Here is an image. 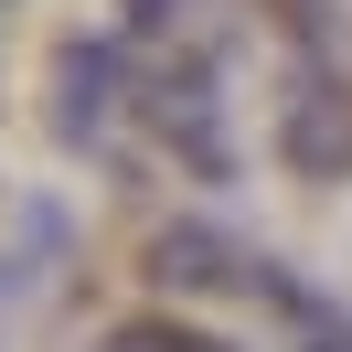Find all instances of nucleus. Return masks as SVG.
Listing matches in <instances>:
<instances>
[{
    "instance_id": "39448f33",
    "label": "nucleus",
    "mask_w": 352,
    "mask_h": 352,
    "mask_svg": "<svg viewBox=\"0 0 352 352\" xmlns=\"http://www.w3.org/2000/svg\"><path fill=\"white\" fill-rule=\"evenodd\" d=\"M309 352H352V342H309Z\"/></svg>"
},
{
    "instance_id": "20e7f679",
    "label": "nucleus",
    "mask_w": 352,
    "mask_h": 352,
    "mask_svg": "<svg viewBox=\"0 0 352 352\" xmlns=\"http://www.w3.org/2000/svg\"><path fill=\"white\" fill-rule=\"evenodd\" d=\"M150 118H160V139H171V150H192L203 171H224V129H214V96H203V75H171V86L150 96Z\"/></svg>"
},
{
    "instance_id": "f257e3e1",
    "label": "nucleus",
    "mask_w": 352,
    "mask_h": 352,
    "mask_svg": "<svg viewBox=\"0 0 352 352\" xmlns=\"http://www.w3.org/2000/svg\"><path fill=\"white\" fill-rule=\"evenodd\" d=\"M278 160L299 182H352V86H309L299 107H278Z\"/></svg>"
},
{
    "instance_id": "f03ea898",
    "label": "nucleus",
    "mask_w": 352,
    "mask_h": 352,
    "mask_svg": "<svg viewBox=\"0 0 352 352\" xmlns=\"http://www.w3.org/2000/svg\"><path fill=\"white\" fill-rule=\"evenodd\" d=\"M150 288H182V299H214V288H245L256 267L235 256V235H214V224H160L150 235Z\"/></svg>"
},
{
    "instance_id": "7ed1b4c3",
    "label": "nucleus",
    "mask_w": 352,
    "mask_h": 352,
    "mask_svg": "<svg viewBox=\"0 0 352 352\" xmlns=\"http://www.w3.org/2000/svg\"><path fill=\"white\" fill-rule=\"evenodd\" d=\"M107 118H118V43H65L54 54V129L86 150V139H107Z\"/></svg>"
}]
</instances>
